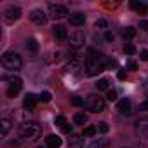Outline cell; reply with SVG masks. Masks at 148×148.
<instances>
[{"mask_svg":"<svg viewBox=\"0 0 148 148\" xmlns=\"http://www.w3.org/2000/svg\"><path fill=\"white\" fill-rule=\"evenodd\" d=\"M106 68V61H105V56L96 51V49H89L87 51V56H86V70H87V75L92 77V75H98L103 70Z\"/></svg>","mask_w":148,"mask_h":148,"instance_id":"cell-1","label":"cell"},{"mask_svg":"<svg viewBox=\"0 0 148 148\" xmlns=\"http://www.w3.org/2000/svg\"><path fill=\"white\" fill-rule=\"evenodd\" d=\"M40 134H42V129L37 122H25L19 127V136L25 141H35Z\"/></svg>","mask_w":148,"mask_h":148,"instance_id":"cell-2","label":"cell"},{"mask_svg":"<svg viewBox=\"0 0 148 148\" xmlns=\"http://www.w3.org/2000/svg\"><path fill=\"white\" fill-rule=\"evenodd\" d=\"M2 64H4V68L9 70V71H18V70H21V66H23V59H21V56H19L18 52L9 51V52H5V54L2 56Z\"/></svg>","mask_w":148,"mask_h":148,"instance_id":"cell-3","label":"cell"},{"mask_svg":"<svg viewBox=\"0 0 148 148\" xmlns=\"http://www.w3.org/2000/svg\"><path fill=\"white\" fill-rule=\"evenodd\" d=\"M86 108L92 113H99L105 110V99L98 94H89L86 98Z\"/></svg>","mask_w":148,"mask_h":148,"instance_id":"cell-4","label":"cell"},{"mask_svg":"<svg viewBox=\"0 0 148 148\" xmlns=\"http://www.w3.org/2000/svg\"><path fill=\"white\" fill-rule=\"evenodd\" d=\"M5 82H9V87H7V98H14L19 94L21 87H23V82L19 77H4Z\"/></svg>","mask_w":148,"mask_h":148,"instance_id":"cell-5","label":"cell"},{"mask_svg":"<svg viewBox=\"0 0 148 148\" xmlns=\"http://www.w3.org/2000/svg\"><path fill=\"white\" fill-rule=\"evenodd\" d=\"M66 14H68V9L64 5H59V4H51L49 5V18L51 19L58 21V19L66 18Z\"/></svg>","mask_w":148,"mask_h":148,"instance_id":"cell-6","label":"cell"},{"mask_svg":"<svg viewBox=\"0 0 148 148\" xmlns=\"http://www.w3.org/2000/svg\"><path fill=\"white\" fill-rule=\"evenodd\" d=\"M86 42V35L82 30H75L70 33V47L71 49H80Z\"/></svg>","mask_w":148,"mask_h":148,"instance_id":"cell-7","label":"cell"},{"mask_svg":"<svg viewBox=\"0 0 148 148\" xmlns=\"http://www.w3.org/2000/svg\"><path fill=\"white\" fill-rule=\"evenodd\" d=\"M19 18H21V9L16 7V5H11V7H7V9L4 11V19H5L7 23H14V21H18Z\"/></svg>","mask_w":148,"mask_h":148,"instance_id":"cell-8","label":"cell"},{"mask_svg":"<svg viewBox=\"0 0 148 148\" xmlns=\"http://www.w3.org/2000/svg\"><path fill=\"white\" fill-rule=\"evenodd\" d=\"M30 19H32L35 25H44V23L47 21V16H45V12H44L42 9H33V11L30 12Z\"/></svg>","mask_w":148,"mask_h":148,"instance_id":"cell-9","label":"cell"},{"mask_svg":"<svg viewBox=\"0 0 148 148\" xmlns=\"http://www.w3.org/2000/svg\"><path fill=\"white\" fill-rule=\"evenodd\" d=\"M131 108H132V101L129 98H122L119 103H117V110L122 113V115H129L131 113Z\"/></svg>","mask_w":148,"mask_h":148,"instance_id":"cell-10","label":"cell"},{"mask_svg":"<svg viewBox=\"0 0 148 148\" xmlns=\"http://www.w3.org/2000/svg\"><path fill=\"white\" fill-rule=\"evenodd\" d=\"M37 101H40L35 94H32V92H28L26 96H25V101H23V105H25V108L28 110V112H32V110H35V106H37Z\"/></svg>","mask_w":148,"mask_h":148,"instance_id":"cell-11","label":"cell"},{"mask_svg":"<svg viewBox=\"0 0 148 148\" xmlns=\"http://www.w3.org/2000/svg\"><path fill=\"white\" fill-rule=\"evenodd\" d=\"M84 136H79V134H70V139H68V146L70 148H84Z\"/></svg>","mask_w":148,"mask_h":148,"instance_id":"cell-12","label":"cell"},{"mask_svg":"<svg viewBox=\"0 0 148 148\" xmlns=\"http://www.w3.org/2000/svg\"><path fill=\"white\" fill-rule=\"evenodd\" d=\"M52 33H54V37H56V40H66L68 38V32H66V28L63 26V25H56L54 26V30H52Z\"/></svg>","mask_w":148,"mask_h":148,"instance_id":"cell-13","label":"cell"},{"mask_svg":"<svg viewBox=\"0 0 148 148\" xmlns=\"http://www.w3.org/2000/svg\"><path fill=\"white\" fill-rule=\"evenodd\" d=\"M84 23H86V14H82V12H75V14L70 16V25L71 26H82Z\"/></svg>","mask_w":148,"mask_h":148,"instance_id":"cell-14","label":"cell"},{"mask_svg":"<svg viewBox=\"0 0 148 148\" xmlns=\"http://www.w3.org/2000/svg\"><path fill=\"white\" fill-rule=\"evenodd\" d=\"M11 127H12V124H11V120L9 119H2L0 120V138H7V134H9V131H11Z\"/></svg>","mask_w":148,"mask_h":148,"instance_id":"cell-15","label":"cell"},{"mask_svg":"<svg viewBox=\"0 0 148 148\" xmlns=\"http://www.w3.org/2000/svg\"><path fill=\"white\" fill-rule=\"evenodd\" d=\"M45 143H47V146L49 148H59L61 146V138L59 136H56V134H49L47 138H45Z\"/></svg>","mask_w":148,"mask_h":148,"instance_id":"cell-16","label":"cell"},{"mask_svg":"<svg viewBox=\"0 0 148 148\" xmlns=\"http://www.w3.org/2000/svg\"><path fill=\"white\" fill-rule=\"evenodd\" d=\"M129 5H131V9H134V11H138V12H145L146 7H148V2H141V0H131Z\"/></svg>","mask_w":148,"mask_h":148,"instance_id":"cell-17","label":"cell"},{"mask_svg":"<svg viewBox=\"0 0 148 148\" xmlns=\"http://www.w3.org/2000/svg\"><path fill=\"white\" fill-rule=\"evenodd\" d=\"M120 33H122L124 40H132V38L136 37V28H132V26H127V28H124Z\"/></svg>","mask_w":148,"mask_h":148,"instance_id":"cell-18","label":"cell"},{"mask_svg":"<svg viewBox=\"0 0 148 148\" xmlns=\"http://www.w3.org/2000/svg\"><path fill=\"white\" fill-rule=\"evenodd\" d=\"M136 129L141 132V134H148V119H141L136 122Z\"/></svg>","mask_w":148,"mask_h":148,"instance_id":"cell-19","label":"cell"},{"mask_svg":"<svg viewBox=\"0 0 148 148\" xmlns=\"http://www.w3.org/2000/svg\"><path fill=\"white\" fill-rule=\"evenodd\" d=\"M73 122H75L77 125H84V124L87 122V115H86V113H82V112H79V113L73 115Z\"/></svg>","mask_w":148,"mask_h":148,"instance_id":"cell-20","label":"cell"},{"mask_svg":"<svg viewBox=\"0 0 148 148\" xmlns=\"http://www.w3.org/2000/svg\"><path fill=\"white\" fill-rule=\"evenodd\" d=\"M108 87H110V80L108 79H99L96 82V89L98 91H108Z\"/></svg>","mask_w":148,"mask_h":148,"instance_id":"cell-21","label":"cell"},{"mask_svg":"<svg viewBox=\"0 0 148 148\" xmlns=\"http://www.w3.org/2000/svg\"><path fill=\"white\" fill-rule=\"evenodd\" d=\"M96 132H98V125H87V127L84 129V134H82V136H86V138H94Z\"/></svg>","mask_w":148,"mask_h":148,"instance_id":"cell-22","label":"cell"},{"mask_svg":"<svg viewBox=\"0 0 148 148\" xmlns=\"http://www.w3.org/2000/svg\"><path fill=\"white\" fill-rule=\"evenodd\" d=\"M26 49L32 51V52H37V51H38V42H37L35 38H28V40H26Z\"/></svg>","mask_w":148,"mask_h":148,"instance_id":"cell-23","label":"cell"},{"mask_svg":"<svg viewBox=\"0 0 148 148\" xmlns=\"http://www.w3.org/2000/svg\"><path fill=\"white\" fill-rule=\"evenodd\" d=\"M89 148H106V141L105 139H92Z\"/></svg>","mask_w":148,"mask_h":148,"instance_id":"cell-24","label":"cell"},{"mask_svg":"<svg viewBox=\"0 0 148 148\" xmlns=\"http://www.w3.org/2000/svg\"><path fill=\"white\" fill-rule=\"evenodd\" d=\"M51 98H52V96H51V92H49V91H42V92H40V96H38V99H40L42 103H49V101H51Z\"/></svg>","mask_w":148,"mask_h":148,"instance_id":"cell-25","label":"cell"},{"mask_svg":"<svg viewBox=\"0 0 148 148\" xmlns=\"http://www.w3.org/2000/svg\"><path fill=\"white\" fill-rule=\"evenodd\" d=\"M54 124H56L58 127H61V129H63V127H64L68 122H66V119H64L63 115H58V117H56V120H54Z\"/></svg>","mask_w":148,"mask_h":148,"instance_id":"cell-26","label":"cell"},{"mask_svg":"<svg viewBox=\"0 0 148 148\" xmlns=\"http://www.w3.org/2000/svg\"><path fill=\"white\" fill-rule=\"evenodd\" d=\"M86 101H84V98H80V96H73L71 98V105L73 106H82Z\"/></svg>","mask_w":148,"mask_h":148,"instance_id":"cell-27","label":"cell"},{"mask_svg":"<svg viewBox=\"0 0 148 148\" xmlns=\"http://www.w3.org/2000/svg\"><path fill=\"white\" fill-rule=\"evenodd\" d=\"M124 52H125L127 56H132V54L136 52V47H134L132 44H125V45H124Z\"/></svg>","mask_w":148,"mask_h":148,"instance_id":"cell-28","label":"cell"},{"mask_svg":"<svg viewBox=\"0 0 148 148\" xmlns=\"http://www.w3.org/2000/svg\"><path fill=\"white\" fill-rule=\"evenodd\" d=\"M106 99L112 103V101H115L117 99V91L115 89H108V92H106Z\"/></svg>","mask_w":148,"mask_h":148,"instance_id":"cell-29","label":"cell"},{"mask_svg":"<svg viewBox=\"0 0 148 148\" xmlns=\"http://www.w3.org/2000/svg\"><path fill=\"white\" fill-rule=\"evenodd\" d=\"M98 131H99V132H103V134H106V132L110 131V127H108V124H106V122H99V124H98Z\"/></svg>","mask_w":148,"mask_h":148,"instance_id":"cell-30","label":"cell"},{"mask_svg":"<svg viewBox=\"0 0 148 148\" xmlns=\"http://www.w3.org/2000/svg\"><path fill=\"white\" fill-rule=\"evenodd\" d=\"M106 26H108V23H106L105 19H98V21H96V28L103 30V28H106Z\"/></svg>","mask_w":148,"mask_h":148,"instance_id":"cell-31","label":"cell"},{"mask_svg":"<svg viewBox=\"0 0 148 148\" xmlns=\"http://www.w3.org/2000/svg\"><path fill=\"white\" fill-rule=\"evenodd\" d=\"M139 110H141V112H148V98L139 103Z\"/></svg>","mask_w":148,"mask_h":148,"instance_id":"cell-32","label":"cell"},{"mask_svg":"<svg viewBox=\"0 0 148 148\" xmlns=\"http://www.w3.org/2000/svg\"><path fill=\"white\" fill-rule=\"evenodd\" d=\"M117 77H119V80H125V77H127V73H125V70H119V73H117Z\"/></svg>","mask_w":148,"mask_h":148,"instance_id":"cell-33","label":"cell"},{"mask_svg":"<svg viewBox=\"0 0 148 148\" xmlns=\"http://www.w3.org/2000/svg\"><path fill=\"white\" fill-rule=\"evenodd\" d=\"M105 40H106V42H113V33H112V32H106V33H105Z\"/></svg>","mask_w":148,"mask_h":148,"instance_id":"cell-34","label":"cell"},{"mask_svg":"<svg viewBox=\"0 0 148 148\" xmlns=\"http://www.w3.org/2000/svg\"><path fill=\"white\" fill-rule=\"evenodd\" d=\"M61 131H63V132H66V134H71V131H73V127H71L70 124H66V125H64V127H63Z\"/></svg>","mask_w":148,"mask_h":148,"instance_id":"cell-35","label":"cell"},{"mask_svg":"<svg viewBox=\"0 0 148 148\" xmlns=\"http://www.w3.org/2000/svg\"><path fill=\"white\" fill-rule=\"evenodd\" d=\"M139 58H141V61H148V51H141V54H139Z\"/></svg>","mask_w":148,"mask_h":148,"instance_id":"cell-36","label":"cell"},{"mask_svg":"<svg viewBox=\"0 0 148 148\" xmlns=\"http://www.w3.org/2000/svg\"><path fill=\"white\" fill-rule=\"evenodd\" d=\"M127 66H129V70H138V63L136 61H129Z\"/></svg>","mask_w":148,"mask_h":148,"instance_id":"cell-37","label":"cell"},{"mask_svg":"<svg viewBox=\"0 0 148 148\" xmlns=\"http://www.w3.org/2000/svg\"><path fill=\"white\" fill-rule=\"evenodd\" d=\"M139 28H143L145 32H148V21H141L139 23Z\"/></svg>","mask_w":148,"mask_h":148,"instance_id":"cell-38","label":"cell"},{"mask_svg":"<svg viewBox=\"0 0 148 148\" xmlns=\"http://www.w3.org/2000/svg\"><path fill=\"white\" fill-rule=\"evenodd\" d=\"M38 148H42V146H38Z\"/></svg>","mask_w":148,"mask_h":148,"instance_id":"cell-39","label":"cell"}]
</instances>
